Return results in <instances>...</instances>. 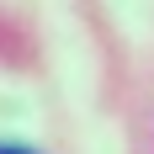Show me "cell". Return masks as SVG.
<instances>
[{
    "label": "cell",
    "mask_w": 154,
    "mask_h": 154,
    "mask_svg": "<svg viewBox=\"0 0 154 154\" xmlns=\"http://www.w3.org/2000/svg\"><path fill=\"white\" fill-rule=\"evenodd\" d=\"M0 154H32V149H0Z\"/></svg>",
    "instance_id": "6da1fadb"
}]
</instances>
